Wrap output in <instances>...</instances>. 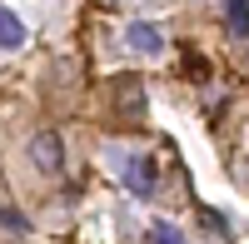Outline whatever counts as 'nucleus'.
<instances>
[{
    "instance_id": "f257e3e1",
    "label": "nucleus",
    "mask_w": 249,
    "mask_h": 244,
    "mask_svg": "<svg viewBox=\"0 0 249 244\" xmlns=\"http://www.w3.org/2000/svg\"><path fill=\"white\" fill-rule=\"evenodd\" d=\"M30 159H35L40 174H60V170H65V145H60V135L55 130H40L30 139Z\"/></svg>"
},
{
    "instance_id": "f03ea898",
    "label": "nucleus",
    "mask_w": 249,
    "mask_h": 244,
    "mask_svg": "<svg viewBox=\"0 0 249 244\" xmlns=\"http://www.w3.org/2000/svg\"><path fill=\"white\" fill-rule=\"evenodd\" d=\"M124 190L140 194V199L155 194V165H150L144 155H130V159H124Z\"/></svg>"
},
{
    "instance_id": "7ed1b4c3",
    "label": "nucleus",
    "mask_w": 249,
    "mask_h": 244,
    "mask_svg": "<svg viewBox=\"0 0 249 244\" xmlns=\"http://www.w3.org/2000/svg\"><path fill=\"white\" fill-rule=\"evenodd\" d=\"M124 45L140 50V55H160L164 50V30L155 25V20H135V25L124 30Z\"/></svg>"
},
{
    "instance_id": "20e7f679",
    "label": "nucleus",
    "mask_w": 249,
    "mask_h": 244,
    "mask_svg": "<svg viewBox=\"0 0 249 244\" xmlns=\"http://www.w3.org/2000/svg\"><path fill=\"white\" fill-rule=\"evenodd\" d=\"M115 105H120L124 120H140V115H144V85H135V80H120V100H115Z\"/></svg>"
},
{
    "instance_id": "39448f33",
    "label": "nucleus",
    "mask_w": 249,
    "mask_h": 244,
    "mask_svg": "<svg viewBox=\"0 0 249 244\" xmlns=\"http://www.w3.org/2000/svg\"><path fill=\"white\" fill-rule=\"evenodd\" d=\"M25 45V20L15 10H0V50H20Z\"/></svg>"
},
{
    "instance_id": "423d86ee",
    "label": "nucleus",
    "mask_w": 249,
    "mask_h": 244,
    "mask_svg": "<svg viewBox=\"0 0 249 244\" xmlns=\"http://www.w3.org/2000/svg\"><path fill=\"white\" fill-rule=\"evenodd\" d=\"M230 35L249 40V0H230Z\"/></svg>"
},
{
    "instance_id": "0eeeda50",
    "label": "nucleus",
    "mask_w": 249,
    "mask_h": 244,
    "mask_svg": "<svg viewBox=\"0 0 249 244\" xmlns=\"http://www.w3.org/2000/svg\"><path fill=\"white\" fill-rule=\"evenodd\" d=\"M0 229H10V234H30V219L20 214V209H10V205H0Z\"/></svg>"
},
{
    "instance_id": "6e6552de",
    "label": "nucleus",
    "mask_w": 249,
    "mask_h": 244,
    "mask_svg": "<svg viewBox=\"0 0 249 244\" xmlns=\"http://www.w3.org/2000/svg\"><path fill=\"white\" fill-rule=\"evenodd\" d=\"M150 239H155V244H184V234H179L175 225H164V219H160V225L150 229Z\"/></svg>"
}]
</instances>
